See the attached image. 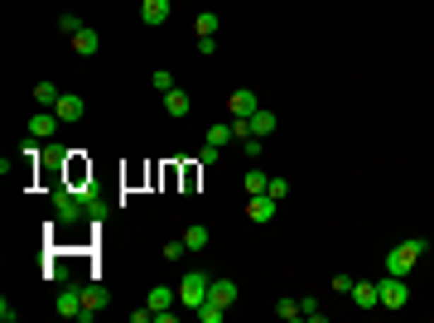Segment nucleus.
<instances>
[{"mask_svg": "<svg viewBox=\"0 0 434 323\" xmlns=\"http://www.w3.org/2000/svg\"><path fill=\"white\" fill-rule=\"evenodd\" d=\"M150 87H155V92H174V87H179V82H174V73H169V68H160V73H150Z\"/></svg>", "mask_w": 434, "mask_h": 323, "instance_id": "b1692460", "label": "nucleus"}, {"mask_svg": "<svg viewBox=\"0 0 434 323\" xmlns=\"http://www.w3.org/2000/svg\"><path fill=\"white\" fill-rule=\"evenodd\" d=\"M184 256H189L184 237H179V242H164V261H184Z\"/></svg>", "mask_w": 434, "mask_h": 323, "instance_id": "c756f323", "label": "nucleus"}, {"mask_svg": "<svg viewBox=\"0 0 434 323\" xmlns=\"http://www.w3.org/2000/svg\"><path fill=\"white\" fill-rule=\"evenodd\" d=\"M58 126H63V121H58V111H54V107H44L39 116H34V121H29V140H54Z\"/></svg>", "mask_w": 434, "mask_h": 323, "instance_id": "1a4fd4ad", "label": "nucleus"}, {"mask_svg": "<svg viewBox=\"0 0 434 323\" xmlns=\"http://www.w3.org/2000/svg\"><path fill=\"white\" fill-rule=\"evenodd\" d=\"M353 285H357L353 275H333V290H338V295H353Z\"/></svg>", "mask_w": 434, "mask_h": 323, "instance_id": "2f4dec72", "label": "nucleus"}, {"mask_svg": "<svg viewBox=\"0 0 434 323\" xmlns=\"http://www.w3.org/2000/svg\"><path fill=\"white\" fill-rule=\"evenodd\" d=\"M111 304V290L107 285H82V314H78V323H92L102 309Z\"/></svg>", "mask_w": 434, "mask_h": 323, "instance_id": "423d86ee", "label": "nucleus"}, {"mask_svg": "<svg viewBox=\"0 0 434 323\" xmlns=\"http://www.w3.org/2000/svg\"><path fill=\"white\" fill-rule=\"evenodd\" d=\"M353 304H357V309H381L377 280H357V285H353Z\"/></svg>", "mask_w": 434, "mask_h": 323, "instance_id": "ddd939ff", "label": "nucleus"}, {"mask_svg": "<svg viewBox=\"0 0 434 323\" xmlns=\"http://www.w3.org/2000/svg\"><path fill=\"white\" fill-rule=\"evenodd\" d=\"M242 150H246V160H261V155H266V140H261V135H246Z\"/></svg>", "mask_w": 434, "mask_h": 323, "instance_id": "a878e982", "label": "nucleus"}, {"mask_svg": "<svg viewBox=\"0 0 434 323\" xmlns=\"http://www.w3.org/2000/svg\"><path fill=\"white\" fill-rule=\"evenodd\" d=\"M15 319H20V309H15L10 299H0V323H15Z\"/></svg>", "mask_w": 434, "mask_h": 323, "instance_id": "473e14b6", "label": "nucleus"}, {"mask_svg": "<svg viewBox=\"0 0 434 323\" xmlns=\"http://www.w3.org/2000/svg\"><path fill=\"white\" fill-rule=\"evenodd\" d=\"M208 242H213V232H208V227H189V232H184V246H189V251H203Z\"/></svg>", "mask_w": 434, "mask_h": 323, "instance_id": "4be33fe9", "label": "nucleus"}, {"mask_svg": "<svg viewBox=\"0 0 434 323\" xmlns=\"http://www.w3.org/2000/svg\"><path fill=\"white\" fill-rule=\"evenodd\" d=\"M82 208H87V222H102L111 203H107V198H97L92 189H82Z\"/></svg>", "mask_w": 434, "mask_h": 323, "instance_id": "f3484780", "label": "nucleus"}, {"mask_svg": "<svg viewBox=\"0 0 434 323\" xmlns=\"http://www.w3.org/2000/svg\"><path fill=\"white\" fill-rule=\"evenodd\" d=\"M208 285H213L208 270H184V275H179V304H184V309H198V304L208 299Z\"/></svg>", "mask_w": 434, "mask_h": 323, "instance_id": "f03ea898", "label": "nucleus"}, {"mask_svg": "<svg viewBox=\"0 0 434 323\" xmlns=\"http://www.w3.org/2000/svg\"><path fill=\"white\" fill-rule=\"evenodd\" d=\"M217 29H222V20H217L213 10H198V20H193V34H198V39H208V34H217Z\"/></svg>", "mask_w": 434, "mask_h": 323, "instance_id": "a211bd4d", "label": "nucleus"}, {"mask_svg": "<svg viewBox=\"0 0 434 323\" xmlns=\"http://www.w3.org/2000/svg\"><path fill=\"white\" fill-rule=\"evenodd\" d=\"M208 299L222 304V309H232L237 304V280H227V275H213V285H208Z\"/></svg>", "mask_w": 434, "mask_h": 323, "instance_id": "9b49d317", "label": "nucleus"}, {"mask_svg": "<svg viewBox=\"0 0 434 323\" xmlns=\"http://www.w3.org/2000/svg\"><path fill=\"white\" fill-rule=\"evenodd\" d=\"M54 309L63 314V319H78V314H82V285H63L58 299H54Z\"/></svg>", "mask_w": 434, "mask_h": 323, "instance_id": "9d476101", "label": "nucleus"}, {"mask_svg": "<svg viewBox=\"0 0 434 323\" xmlns=\"http://www.w3.org/2000/svg\"><path fill=\"white\" fill-rule=\"evenodd\" d=\"M227 140H237V135H232V121H217L213 131H208V145H217V150H222Z\"/></svg>", "mask_w": 434, "mask_h": 323, "instance_id": "5701e85b", "label": "nucleus"}, {"mask_svg": "<svg viewBox=\"0 0 434 323\" xmlns=\"http://www.w3.org/2000/svg\"><path fill=\"white\" fill-rule=\"evenodd\" d=\"M266 193H271L275 203H280V198H285V193H290V179H285V174H275L271 184H266Z\"/></svg>", "mask_w": 434, "mask_h": 323, "instance_id": "c85d7f7f", "label": "nucleus"}, {"mask_svg": "<svg viewBox=\"0 0 434 323\" xmlns=\"http://www.w3.org/2000/svg\"><path fill=\"white\" fill-rule=\"evenodd\" d=\"M58 97H63V92H58V82H54V78L34 87V102H39V107H58Z\"/></svg>", "mask_w": 434, "mask_h": 323, "instance_id": "6ab92c4d", "label": "nucleus"}, {"mask_svg": "<svg viewBox=\"0 0 434 323\" xmlns=\"http://www.w3.org/2000/svg\"><path fill=\"white\" fill-rule=\"evenodd\" d=\"M58 29H63V34H78V29H82V20L73 15V10H63V15H58Z\"/></svg>", "mask_w": 434, "mask_h": 323, "instance_id": "7c9ffc66", "label": "nucleus"}, {"mask_svg": "<svg viewBox=\"0 0 434 323\" xmlns=\"http://www.w3.org/2000/svg\"><path fill=\"white\" fill-rule=\"evenodd\" d=\"M73 49H78L82 58H92V54H97V49H102V34H97V29H92V25H82L78 34H73Z\"/></svg>", "mask_w": 434, "mask_h": 323, "instance_id": "2eb2a0df", "label": "nucleus"}, {"mask_svg": "<svg viewBox=\"0 0 434 323\" xmlns=\"http://www.w3.org/2000/svg\"><path fill=\"white\" fill-rule=\"evenodd\" d=\"M275 208H280V203H275L271 193H251V203H246V217H251V222H271Z\"/></svg>", "mask_w": 434, "mask_h": 323, "instance_id": "f8f14e48", "label": "nucleus"}, {"mask_svg": "<svg viewBox=\"0 0 434 323\" xmlns=\"http://www.w3.org/2000/svg\"><path fill=\"white\" fill-rule=\"evenodd\" d=\"M266 184H271V174H261V169H251V174L242 179V189H246V193H266Z\"/></svg>", "mask_w": 434, "mask_h": 323, "instance_id": "393cba45", "label": "nucleus"}, {"mask_svg": "<svg viewBox=\"0 0 434 323\" xmlns=\"http://www.w3.org/2000/svg\"><path fill=\"white\" fill-rule=\"evenodd\" d=\"M425 237H406V242H396L391 246V251H386V261H381V266H386V275H401V280H406L410 270H415V261H420V256H425Z\"/></svg>", "mask_w": 434, "mask_h": 323, "instance_id": "f257e3e1", "label": "nucleus"}, {"mask_svg": "<svg viewBox=\"0 0 434 323\" xmlns=\"http://www.w3.org/2000/svg\"><path fill=\"white\" fill-rule=\"evenodd\" d=\"M145 304L155 309V323H174V304H179V285H174V290H169V285H155Z\"/></svg>", "mask_w": 434, "mask_h": 323, "instance_id": "20e7f679", "label": "nucleus"}, {"mask_svg": "<svg viewBox=\"0 0 434 323\" xmlns=\"http://www.w3.org/2000/svg\"><path fill=\"white\" fill-rule=\"evenodd\" d=\"M377 290H381V309H406V304H410V290H406L401 275H381Z\"/></svg>", "mask_w": 434, "mask_h": 323, "instance_id": "39448f33", "label": "nucleus"}, {"mask_svg": "<svg viewBox=\"0 0 434 323\" xmlns=\"http://www.w3.org/2000/svg\"><path fill=\"white\" fill-rule=\"evenodd\" d=\"M140 20L150 29H160L164 20H169V0H140Z\"/></svg>", "mask_w": 434, "mask_h": 323, "instance_id": "4468645a", "label": "nucleus"}, {"mask_svg": "<svg viewBox=\"0 0 434 323\" xmlns=\"http://www.w3.org/2000/svg\"><path fill=\"white\" fill-rule=\"evenodd\" d=\"M299 309H304V319H309V323H324L328 319L324 309H319V299H299Z\"/></svg>", "mask_w": 434, "mask_h": 323, "instance_id": "cd10ccee", "label": "nucleus"}, {"mask_svg": "<svg viewBox=\"0 0 434 323\" xmlns=\"http://www.w3.org/2000/svg\"><path fill=\"white\" fill-rule=\"evenodd\" d=\"M54 213H58V222H82L87 217L82 189H54Z\"/></svg>", "mask_w": 434, "mask_h": 323, "instance_id": "7ed1b4c3", "label": "nucleus"}, {"mask_svg": "<svg viewBox=\"0 0 434 323\" xmlns=\"http://www.w3.org/2000/svg\"><path fill=\"white\" fill-rule=\"evenodd\" d=\"M193 314H198V323H222V319H227V309H222V304H213V299H203Z\"/></svg>", "mask_w": 434, "mask_h": 323, "instance_id": "aec40b11", "label": "nucleus"}, {"mask_svg": "<svg viewBox=\"0 0 434 323\" xmlns=\"http://www.w3.org/2000/svg\"><path fill=\"white\" fill-rule=\"evenodd\" d=\"M261 111V97L251 92V87H237L232 97H227V116H256Z\"/></svg>", "mask_w": 434, "mask_h": 323, "instance_id": "6e6552de", "label": "nucleus"}, {"mask_svg": "<svg viewBox=\"0 0 434 323\" xmlns=\"http://www.w3.org/2000/svg\"><path fill=\"white\" fill-rule=\"evenodd\" d=\"M271 131H275V111H266V107H261L256 116H251V135H261V140H266Z\"/></svg>", "mask_w": 434, "mask_h": 323, "instance_id": "412c9836", "label": "nucleus"}, {"mask_svg": "<svg viewBox=\"0 0 434 323\" xmlns=\"http://www.w3.org/2000/svg\"><path fill=\"white\" fill-rule=\"evenodd\" d=\"M222 160V150H217V145H203V155H198V164H217Z\"/></svg>", "mask_w": 434, "mask_h": 323, "instance_id": "72a5a7b5", "label": "nucleus"}, {"mask_svg": "<svg viewBox=\"0 0 434 323\" xmlns=\"http://www.w3.org/2000/svg\"><path fill=\"white\" fill-rule=\"evenodd\" d=\"M58 121H63V126H78L82 116H87V102H82L78 92H63V97H58Z\"/></svg>", "mask_w": 434, "mask_h": 323, "instance_id": "0eeeda50", "label": "nucleus"}, {"mask_svg": "<svg viewBox=\"0 0 434 323\" xmlns=\"http://www.w3.org/2000/svg\"><path fill=\"white\" fill-rule=\"evenodd\" d=\"M131 323H155V309L145 304V309H131Z\"/></svg>", "mask_w": 434, "mask_h": 323, "instance_id": "f704fd0d", "label": "nucleus"}, {"mask_svg": "<svg viewBox=\"0 0 434 323\" xmlns=\"http://www.w3.org/2000/svg\"><path fill=\"white\" fill-rule=\"evenodd\" d=\"M275 314H280V319H304L299 299H280V304H275Z\"/></svg>", "mask_w": 434, "mask_h": 323, "instance_id": "bb28decb", "label": "nucleus"}, {"mask_svg": "<svg viewBox=\"0 0 434 323\" xmlns=\"http://www.w3.org/2000/svg\"><path fill=\"white\" fill-rule=\"evenodd\" d=\"M164 111H169V116H189V111H193L189 92H184V87H174V92H164Z\"/></svg>", "mask_w": 434, "mask_h": 323, "instance_id": "dca6fc26", "label": "nucleus"}]
</instances>
